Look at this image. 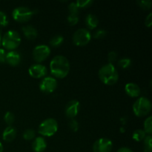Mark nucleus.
<instances>
[{
    "instance_id": "1",
    "label": "nucleus",
    "mask_w": 152,
    "mask_h": 152,
    "mask_svg": "<svg viewBox=\"0 0 152 152\" xmlns=\"http://www.w3.org/2000/svg\"><path fill=\"white\" fill-rule=\"evenodd\" d=\"M50 71L53 77L59 79L65 78L70 71L69 61L62 55L54 56L50 62Z\"/></svg>"
},
{
    "instance_id": "2",
    "label": "nucleus",
    "mask_w": 152,
    "mask_h": 152,
    "mask_svg": "<svg viewBox=\"0 0 152 152\" xmlns=\"http://www.w3.org/2000/svg\"><path fill=\"white\" fill-rule=\"evenodd\" d=\"M99 77L105 85L112 86L118 81L119 74L113 64L108 63L99 69Z\"/></svg>"
},
{
    "instance_id": "3",
    "label": "nucleus",
    "mask_w": 152,
    "mask_h": 152,
    "mask_svg": "<svg viewBox=\"0 0 152 152\" xmlns=\"http://www.w3.org/2000/svg\"><path fill=\"white\" fill-rule=\"evenodd\" d=\"M21 43L20 34L15 31H8L4 34L1 38V42L3 47L7 50H15L16 48L19 46Z\"/></svg>"
},
{
    "instance_id": "4",
    "label": "nucleus",
    "mask_w": 152,
    "mask_h": 152,
    "mask_svg": "<svg viewBox=\"0 0 152 152\" xmlns=\"http://www.w3.org/2000/svg\"><path fill=\"white\" fill-rule=\"evenodd\" d=\"M133 112L137 117H143L148 115L151 110V102L148 98L141 96L133 105Z\"/></svg>"
},
{
    "instance_id": "5",
    "label": "nucleus",
    "mask_w": 152,
    "mask_h": 152,
    "mask_svg": "<svg viewBox=\"0 0 152 152\" xmlns=\"http://www.w3.org/2000/svg\"><path fill=\"white\" fill-rule=\"evenodd\" d=\"M58 130V123L55 119L48 118L40 123L39 133L43 137H52Z\"/></svg>"
},
{
    "instance_id": "6",
    "label": "nucleus",
    "mask_w": 152,
    "mask_h": 152,
    "mask_svg": "<svg viewBox=\"0 0 152 152\" xmlns=\"http://www.w3.org/2000/svg\"><path fill=\"white\" fill-rule=\"evenodd\" d=\"M34 10H31L27 7H18L12 12V16L13 19L19 22H27L34 16Z\"/></svg>"
},
{
    "instance_id": "7",
    "label": "nucleus",
    "mask_w": 152,
    "mask_h": 152,
    "mask_svg": "<svg viewBox=\"0 0 152 152\" xmlns=\"http://www.w3.org/2000/svg\"><path fill=\"white\" fill-rule=\"evenodd\" d=\"M91 39V34L86 28H80L73 35V42L77 46H85L88 44Z\"/></svg>"
},
{
    "instance_id": "8",
    "label": "nucleus",
    "mask_w": 152,
    "mask_h": 152,
    "mask_svg": "<svg viewBox=\"0 0 152 152\" xmlns=\"http://www.w3.org/2000/svg\"><path fill=\"white\" fill-rule=\"evenodd\" d=\"M50 54V48L45 45H39L34 48L33 50V57L34 60L39 64L45 60Z\"/></svg>"
},
{
    "instance_id": "9",
    "label": "nucleus",
    "mask_w": 152,
    "mask_h": 152,
    "mask_svg": "<svg viewBox=\"0 0 152 152\" xmlns=\"http://www.w3.org/2000/svg\"><path fill=\"white\" fill-rule=\"evenodd\" d=\"M57 87V81L55 78L47 77L42 79L39 84V89L45 94L53 93Z\"/></svg>"
},
{
    "instance_id": "10",
    "label": "nucleus",
    "mask_w": 152,
    "mask_h": 152,
    "mask_svg": "<svg viewBox=\"0 0 152 152\" xmlns=\"http://www.w3.org/2000/svg\"><path fill=\"white\" fill-rule=\"evenodd\" d=\"M113 148V142L108 138H99L93 145L94 152H111Z\"/></svg>"
},
{
    "instance_id": "11",
    "label": "nucleus",
    "mask_w": 152,
    "mask_h": 152,
    "mask_svg": "<svg viewBox=\"0 0 152 152\" xmlns=\"http://www.w3.org/2000/svg\"><path fill=\"white\" fill-rule=\"evenodd\" d=\"M28 73H29L30 76L34 78H42L47 74V68L42 64H34V65L30 66L29 69H28Z\"/></svg>"
},
{
    "instance_id": "12",
    "label": "nucleus",
    "mask_w": 152,
    "mask_h": 152,
    "mask_svg": "<svg viewBox=\"0 0 152 152\" xmlns=\"http://www.w3.org/2000/svg\"><path fill=\"white\" fill-rule=\"evenodd\" d=\"M80 109V104L76 99L71 100L65 107V115L68 118L74 119L78 114Z\"/></svg>"
},
{
    "instance_id": "13",
    "label": "nucleus",
    "mask_w": 152,
    "mask_h": 152,
    "mask_svg": "<svg viewBox=\"0 0 152 152\" xmlns=\"http://www.w3.org/2000/svg\"><path fill=\"white\" fill-rule=\"evenodd\" d=\"M22 57L20 53L16 50H10L6 53L5 62L11 66H17L20 64Z\"/></svg>"
},
{
    "instance_id": "14",
    "label": "nucleus",
    "mask_w": 152,
    "mask_h": 152,
    "mask_svg": "<svg viewBox=\"0 0 152 152\" xmlns=\"http://www.w3.org/2000/svg\"><path fill=\"white\" fill-rule=\"evenodd\" d=\"M126 93L131 97H138L140 95L141 91L139 86L134 83H127L125 86Z\"/></svg>"
},
{
    "instance_id": "15",
    "label": "nucleus",
    "mask_w": 152,
    "mask_h": 152,
    "mask_svg": "<svg viewBox=\"0 0 152 152\" xmlns=\"http://www.w3.org/2000/svg\"><path fill=\"white\" fill-rule=\"evenodd\" d=\"M47 148V142L42 137L34 138L32 142V148L35 152H43Z\"/></svg>"
},
{
    "instance_id": "16",
    "label": "nucleus",
    "mask_w": 152,
    "mask_h": 152,
    "mask_svg": "<svg viewBox=\"0 0 152 152\" xmlns=\"http://www.w3.org/2000/svg\"><path fill=\"white\" fill-rule=\"evenodd\" d=\"M22 30L24 36L28 39L34 40L37 37L38 33H37V29L32 25H25V26L22 27Z\"/></svg>"
},
{
    "instance_id": "17",
    "label": "nucleus",
    "mask_w": 152,
    "mask_h": 152,
    "mask_svg": "<svg viewBox=\"0 0 152 152\" xmlns=\"http://www.w3.org/2000/svg\"><path fill=\"white\" fill-rule=\"evenodd\" d=\"M16 131L13 126H7L2 133V139L5 142H11L16 138Z\"/></svg>"
},
{
    "instance_id": "18",
    "label": "nucleus",
    "mask_w": 152,
    "mask_h": 152,
    "mask_svg": "<svg viewBox=\"0 0 152 152\" xmlns=\"http://www.w3.org/2000/svg\"><path fill=\"white\" fill-rule=\"evenodd\" d=\"M85 22H86V25L88 29L93 30L97 27L98 24H99V19L96 15L90 13L86 16Z\"/></svg>"
},
{
    "instance_id": "19",
    "label": "nucleus",
    "mask_w": 152,
    "mask_h": 152,
    "mask_svg": "<svg viewBox=\"0 0 152 152\" xmlns=\"http://www.w3.org/2000/svg\"><path fill=\"white\" fill-rule=\"evenodd\" d=\"M145 137H146V134L145 133V132L142 129H137V130L134 131V132L132 134V138L137 142L142 141L145 139Z\"/></svg>"
},
{
    "instance_id": "20",
    "label": "nucleus",
    "mask_w": 152,
    "mask_h": 152,
    "mask_svg": "<svg viewBox=\"0 0 152 152\" xmlns=\"http://www.w3.org/2000/svg\"><path fill=\"white\" fill-rule=\"evenodd\" d=\"M144 129L143 131L145 133L148 135H151L152 133V117L151 116H149L147 117L144 121L143 125Z\"/></svg>"
},
{
    "instance_id": "21",
    "label": "nucleus",
    "mask_w": 152,
    "mask_h": 152,
    "mask_svg": "<svg viewBox=\"0 0 152 152\" xmlns=\"http://www.w3.org/2000/svg\"><path fill=\"white\" fill-rule=\"evenodd\" d=\"M63 41H64V38L62 36L56 35L53 37H52L51 39H50V44L52 47L56 48L60 46L63 43Z\"/></svg>"
},
{
    "instance_id": "22",
    "label": "nucleus",
    "mask_w": 152,
    "mask_h": 152,
    "mask_svg": "<svg viewBox=\"0 0 152 152\" xmlns=\"http://www.w3.org/2000/svg\"><path fill=\"white\" fill-rule=\"evenodd\" d=\"M144 152H152V137L151 135H147L143 140Z\"/></svg>"
},
{
    "instance_id": "23",
    "label": "nucleus",
    "mask_w": 152,
    "mask_h": 152,
    "mask_svg": "<svg viewBox=\"0 0 152 152\" xmlns=\"http://www.w3.org/2000/svg\"><path fill=\"white\" fill-rule=\"evenodd\" d=\"M132 65V60L129 58H123L118 61V65L123 69H126L129 68Z\"/></svg>"
},
{
    "instance_id": "24",
    "label": "nucleus",
    "mask_w": 152,
    "mask_h": 152,
    "mask_svg": "<svg viewBox=\"0 0 152 152\" xmlns=\"http://www.w3.org/2000/svg\"><path fill=\"white\" fill-rule=\"evenodd\" d=\"M4 122L8 125V126H11V125L13 124V122H14L15 120L14 114H13L12 112L7 111V112H6L5 114H4Z\"/></svg>"
},
{
    "instance_id": "25",
    "label": "nucleus",
    "mask_w": 152,
    "mask_h": 152,
    "mask_svg": "<svg viewBox=\"0 0 152 152\" xmlns=\"http://www.w3.org/2000/svg\"><path fill=\"white\" fill-rule=\"evenodd\" d=\"M36 133L33 129H27L23 133V138L25 140H31L35 138Z\"/></svg>"
},
{
    "instance_id": "26",
    "label": "nucleus",
    "mask_w": 152,
    "mask_h": 152,
    "mask_svg": "<svg viewBox=\"0 0 152 152\" xmlns=\"http://www.w3.org/2000/svg\"><path fill=\"white\" fill-rule=\"evenodd\" d=\"M137 4L143 10H149L151 7L152 2L151 0H139L137 1Z\"/></svg>"
},
{
    "instance_id": "27",
    "label": "nucleus",
    "mask_w": 152,
    "mask_h": 152,
    "mask_svg": "<svg viewBox=\"0 0 152 152\" xmlns=\"http://www.w3.org/2000/svg\"><path fill=\"white\" fill-rule=\"evenodd\" d=\"M93 3L94 1L91 0H79L76 1V4L79 8H86L91 5Z\"/></svg>"
},
{
    "instance_id": "28",
    "label": "nucleus",
    "mask_w": 152,
    "mask_h": 152,
    "mask_svg": "<svg viewBox=\"0 0 152 152\" xmlns=\"http://www.w3.org/2000/svg\"><path fill=\"white\" fill-rule=\"evenodd\" d=\"M68 22L71 25H76L79 22V16L78 14H72L70 13L67 18Z\"/></svg>"
},
{
    "instance_id": "29",
    "label": "nucleus",
    "mask_w": 152,
    "mask_h": 152,
    "mask_svg": "<svg viewBox=\"0 0 152 152\" xmlns=\"http://www.w3.org/2000/svg\"><path fill=\"white\" fill-rule=\"evenodd\" d=\"M8 25V19L5 13L0 11V27H6Z\"/></svg>"
},
{
    "instance_id": "30",
    "label": "nucleus",
    "mask_w": 152,
    "mask_h": 152,
    "mask_svg": "<svg viewBox=\"0 0 152 152\" xmlns=\"http://www.w3.org/2000/svg\"><path fill=\"white\" fill-rule=\"evenodd\" d=\"M68 10H69L70 13H72V14H78L80 8L77 5L76 2H71L70 3L69 6H68Z\"/></svg>"
},
{
    "instance_id": "31",
    "label": "nucleus",
    "mask_w": 152,
    "mask_h": 152,
    "mask_svg": "<svg viewBox=\"0 0 152 152\" xmlns=\"http://www.w3.org/2000/svg\"><path fill=\"white\" fill-rule=\"evenodd\" d=\"M69 128L72 132H77L79 130V123L74 119H71V120L69 123Z\"/></svg>"
},
{
    "instance_id": "32",
    "label": "nucleus",
    "mask_w": 152,
    "mask_h": 152,
    "mask_svg": "<svg viewBox=\"0 0 152 152\" xmlns=\"http://www.w3.org/2000/svg\"><path fill=\"white\" fill-rule=\"evenodd\" d=\"M107 32L104 29H99L94 34V37L95 39H102L106 36Z\"/></svg>"
},
{
    "instance_id": "33",
    "label": "nucleus",
    "mask_w": 152,
    "mask_h": 152,
    "mask_svg": "<svg viewBox=\"0 0 152 152\" xmlns=\"http://www.w3.org/2000/svg\"><path fill=\"white\" fill-rule=\"evenodd\" d=\"M117 59V53L115 51H111L108 53V63L113 64V62H115L116 59Z\"/></svg>"
},
{
    "instance_id": "34",
    "label": "nucleus",
    "mask_w": 152,
    "mask_h": 152,
    "mask_svg": "<svg viewBox=\"0 0 152 152\" xmlns=\"http://www.w3.org/2000/svg\"><path fill=\"white\" fill-rule=\"evenodd\" d=\"M145 26L148 27V28H151L152 25V13H150L147 16L146 19L145 21Z\"/></svg>"
},
{
    "instance_id": "35",
    "label": "nucleus",
    "mask_w": 152,
    "mask_h": 152,
    "mask_svg": "<svg viewBox=\"0 0 152 152\" xmlns=\"http://www.w3.org/2000/svg\"><path fill=\"white\" fill-rule=\"evenodd\" d=\"M6 52L4 49L0 48V63H4L5 62Z\"/></svg>"
},
{
    "instance_id": "36",
    "label": "nucleus",
    "mask_w": 152,
    "mask_h": 152,
    "mask_svg": "<svg viewBox=\"0 0 152 152\" xmlns=\"http://www.w3.org/2000/svg\"><path fill=\"white\" fill-rule=\"evenodd\" d=\"M117 152H133V151H132V149H130L129 148H127V147H122V148H119Z\"/></svg>"
},
{
    "instance_id": "37",
    "label": "nucleus",
    "mask_w": 152,
    "mask_h": 152,
    "mask_svg": "<svg viewBox=\"0 0 152 152\" xmlns=\"http://www.w3.org/2000/svg\"><path fill=\"white\" fill-rule=\"evenodd\" d=\"M3 150H4V148H3V145L1 144V142H0V152H3Z\"/></svg>"
},
{
    "instance_id": "38",
    "label": "nucleus",
    "mask_w": 152,
    "mask_h": 152,
    "mask_svg": "<svg viewBox=\"0 0 152 152\" xmlns=\"http://www.w3.org/2000/svg\"><path fill=\"white\" fill-rule=\"evenodd\" d=\"M1 32H0V45H1Z\"/></svg>"
}]
</instances>
